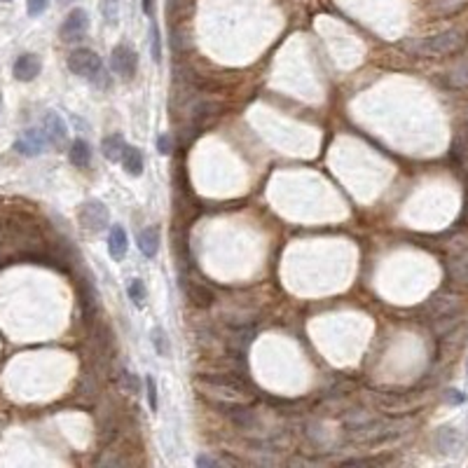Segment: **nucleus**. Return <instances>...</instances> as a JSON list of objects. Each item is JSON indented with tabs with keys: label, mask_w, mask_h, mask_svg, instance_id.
<instances>
[{
	"label": "nucleus",
	"mask_w": 468,
	"mask_h": 468,
	"mask_svg": "<svg viewBox=\"0 0 468 468\" xmlns=\"http://www.w3.org/2000/svg\"><path fill=\"white\" fill-rule=\"evenodd\" d=\"M342 424L347 428L349 442H356V445H382V442L405 435L408 428L412 426V421L401 419V417L380 419V417H370L368 412H347Z\"/></svg>",
	"instance_id": "obj_1"
},
{
	"label": "nucleus",
	"mask_w": 468,
	"mask_h": 468,
	"mask_svg": "<svg viewBox=\"0 0 468 468\" xmlns=\"http://www.w3.org/2000/svg\"><path fill=\"white\" fill-rule=\"evenodd\" d=\"M195 387L204 398L213 401L216 405H239V403H251L255 398L251 387L236 373L200 375L195 380Z\"/></svg>",
	"instance_id": "obj_2"
},
{
	"label": "nucleus",
	"mask_w": 468,
	"mask_h": 468,
	"mask_svg": "<svg viewBox=\"0 0 468 468\" xmlns=\"http://www.w3.org/2000/svg\"><path fill=\"white\" fill-rule=\"evenodd\" d=\"M461 309H464L461 295L442 291V293H435L424 305V316H426V321L433 325V330L438 332V335H445L447 330H452L454 325L459 323Z\"/></svg>",
	"instance_id": "obj_3"
},
{
	"label": "nucleus",
	"mask_w": 468,
	"mask_h": 468,
	"mask_svg": "<svg viewBox=\"0 0 468 468\" xmlns=\"http://www.w3.org/2000/svg\"><path fill=\"white\" fill-rule=\"evenodd\" d=\"M68 70L78 75V78L89 80L99 89H111L113 85L111 73L106 70L104 61H101V56L96 54L94 49H87V47L73 49V52L68 54Z\"/></svg>",
	"instance_id": "obj_4"
},
{
	"label": "nucleus",
	"mask_w": 468,
	"mask_h": 468,
	"mask_svg": "<svg viewBox=\"0 0 468 468\" xmlns=\"http://www.w3.org/2000/svg\"><path fill=\"white\" fill-rule=\"evenodd\" d=\"M464 45H466L464 31L450 29V31H442V33H435L431 38L405 42V49H410V52L417 56H452L461 52Z\"/></svg>",
	"instance_id": "obj_5"
},
{
	"label": "nucleus",
	"mask_w": 468,
	"mask_h": 468,
	"mask_svg": "<svg viewBox=\"0 0 468 468\" xmlns=\"http://www.w3.org/2000/svg\"><path fill=\"white\" fill-rule=\"evenodd\" d=\"M373 401H375L377 410L389 412V414L414 412V410L424 403L421 396H414V394H375Z\"/></svg>",
	"instance_id": "obj_6"
},
{
	"label": "nucleus",
	"mask_w": 468,
	"mask_h": 468,
	"mask_svg": "<svg viewBox=\"0 0 468 468\" xmlns=\"http://www.w3.org/2000/svg\"><path fill=\"white\" fill-rule=\"evenodd\" d=\"M78 220L80 225L87 229V232H104L108 227V220H111V213H108L106 204L99 200H87L78 211Z\"/></svg>",
	"instance_id": "obj_7"
},
{
	"label": "nucleus",
	"mask_w": 468,
	"mask_h": 468,
	"mask_svg": "<svg viewBox=\"0 0 468 468\" xmlns=\"http://www.w3.org/2000/svg\"><path fill=\"white\" fill-rule=\"evenodd\" d=\"M111 63H113L115 73L129 80V78H134V75H136V70H138V54H136V49H134L131 45L120 42L118 47L113 49Z\"/></svg>",
	"instance_id": "obj_8"
},
{
	"label": "nucleus",
	"mask_w": 468,
	"mask_h": 468,
	"mask_svg": "<svg viewBox=\"0 0 468 468\" xmlns=\"http://www.w3.org/2000/svg\"><path fill=\"white\" fill-rule=\"evenodd\" d=\"M89 31V15L85 10H73L68 12V17L63 19L61 29H59V35L63 42H78L82 40V35H85Z\"/></svg>",
	"instance_id": "obj_9"
},
{
	"label": "nucleus",
	"mask_w": 468,
	"mask_h": 468,
	"mask_svg": "<svg viewBox=\"0 0 468 468\" xmlns=\"http://www.w3.org/2000/svg\"><path fill=\"white\" fill-rule=\"evenodd\" d=\"M45 145H47V136L42 129H26L17 138L15 150L24 157H38L45 150Z\"/></svg>",
	"instance_id": "obj_10"
},
{
	"label": "nucleus",
	"mask_w": 468,
	"mask_h": 468,
	"mask_svg": "<svg viewBox=\"0 0 468 468\" xmlns=\"http://www.w3.org/2000/svg\"><path fill=\"white\" fill-rule=\"evenodd\" d=\"M253 335H255L253 325H239V328L227 330L225 344H227L229 354H232V356H243V354H246L248 344L253 342Z\"/></svg>",
	"instance_id": "obj_11"
},
{
	"label": "nucleus",
	"mask_w": 468,
	"mask_h": 468,
	"mask_svg": "<svg viewBox=\"0 0 468 468\" xmlns=\"http://www.w3.org/2000/svg\"><path fill=\"white\" fill-rule=\"evenodd\" d=\"M45 136H47V143H52L56 147H63V143H66L68 138V127L66 122H63L59 115H56L54 111H49L47 115H45Z\"/></svg>",
	"instance_id": "obj_12"
},
{
	"label": "nucleus",
	"mask_w": 468,
	"mask_h": 468,
	"mask_svg": "<svg viewBox=\"0 0 468 468\" xmlns=\"http://www.w3.org/2000/svg\"><path fill=\"white\" fill-rule=\"evenodd\" d=\"M40 70H42L40 56H38V54H22L15 61V68H12V73H15V78L19 82H31V80H35L38 75H40Z\"/></svg>",
	"instance_id": "obj_13"
},
{
	"label": "nucleus",
	"mask_w": 468,
	"mask_h": 468,
	"mask_svg": "<svg viewBox=\"0 0 468 468\" xmlns=\"http://www.w3.org/2000/svg\"><path fill=\"white\" fill-rule=\"evenodd\" d=\"M181 284L185 288V295H188V298L197 307H211V305H213L216 295H213V291H211V288L204 286L202 281H195V279H190L188 274H183Z\"/></svg>",
	"instance_id": "obj_14"
},
{
	"label": "nucleus",
	"mask_w": 468,
	"mask_h": 468,
	"mask_svg": "<svg viewBox=\"0 0 468 468\" xmlns=\"http://www.w3.org/2000/svg\"><path fill=\"white\" fill-rule=\"evenodd\" d=\"M120 162H122V166H124V171L129 176H140V174H143V166H145L143 152H140L136 145H124Z\"/></svg>",
	"instance_id": "obj_15"
},
{
	"label": "nucleus",
	"mask_w": 468,
	"mask_h": 468,
	"mask_svg": "<svg viewBox=\"0 0 468 468\" xmlns=\"http://www.w3.org/2000/svg\"><path fill=\"white\" fill-rule=\"evenodd\" d=\"M127 248H129V241H127V232L124 227L115 225L108 234V253H111L113 260H124Z\"/></svg>",
	"instance_id": "obj_16"
},
{
	"label": "nucleus",
	"mask_w": 468,
	"mask_h": 468,
	"mask_svg": "<svg viewBox=\"0 0 468 468\" xmlns=\"http://www.w3.org/2000/svg\"><path fill=\"white\" fill-rule=\"evenodd\" d=\"M68 159H70V164L78 166V169H87V166L92 164V147H89L87 140L75 138L73 143H70Z\"/></svg>",
	"instance_id": "obj_17"
},
{
	"label": "nucleus",
	"mask_w": 468,
	"mask_h": 468,
	"mask_svg": "<svg viewBox=\"0 0 468 468\" xmlns=\"http://www.w3.org/2000/svg\"><path fill=\"white\" fill-rule=\"evenodd\" d=\"M447 277L454 284L468 286V253L454 255V258L447 260Z\"/></svg>",
	"instance_id": "obj_18"
},
{
	"label": "nucleus",
	"mask_w": 468,
	"mask_h": 468,
	"mask_svg": "<svg viewBox=\"0 0 468 468\" xmlns=\"http://www.w3.org/2000/svg\"><path fill=\"white\" fill-rule=\"evenodd\" d=\"M138 248L145 258H155L159 251V229L157 227H143L138 232Z\"/></svg>",
	"instance_id": "obj_19"
},
{
	"label": "nucleus",
	"mask_w": 468,
	"mask_h": 468,
	"mask_svg": "<svg viewBox=\"0 0 468 468\" xmlns=\"http://www.w3.org/2000/svg\"><path fill=\"white\" fill-rule=\"evenodd\" d=\"M124 136L122 134H108V136L101 140V152L108 162H120L122 150H124Z\"/></svg>",
	"instance_id": "obj_20"
},
{
	"label": "nucleus",
	"mask_w": 468,
	"mask_h": 468,
	"mask_svg": "<svg viewBox=\"0 0 468 468\" xmlns=\"http://www.w3.org/2000/svg\"><path fill=\"white\" fill-rule=\"evenodd\" d=\"M461 435L454 431V428H440L438 435H435V445H438L440 452L445 454H452V452H459L461 450Z\"/></svg>",
	"instance_id": "obj_21"
},
{
	"label": "nucleus",
	"mask_w": 468,
	"mask_h": 468,
	"mask_svg": "<svg viewBox=\"0 0 468 468\" xmlns=\"http://www.w3.org/2000/svg\"><path fill=\"white\" fill-rule=\"evenodd\" d=\"M468 0H431V12L433 15H440V17H447V15H454L457 10H461Z\"/></svg>",
	"instance_id": "obj_22"
},
{
	"label": "nucleus",
	"mask_w": 468,
	"mask_h": 468,
	"mask_svg": "<svg viewBox=\"0 0 468 468\" xmlns=\"http://www.w3.org/2000/svg\"><path fill=\"white\" fill-rule=\"evenodd\" d=\"M118 387H120V391H124V394H131V396L140 394V380L134 373H129V370H120Z\"/></svg>",
	"instance_id": "obj_23"
},
{
	"label": "nucleus",
	"mask_w": 468,
	"mask_h": 468,
	"mask_svg": "<svg viewBox=\"0 0 468 468\" xmlns=\"http://www.w3.org/2000/svg\"><path fill=\"white\" fill-rule=\"evenodd\" d=\"M127 293H129V300L134 302V307L143 309V307H145V300H147V291H145L143 281H140V279H131V281H129V286H127Z\"/></svg>",
	"instance_id": "obj_24"
},
{
	"label": "nucleus",
	"mask_w": 468,
	"mask_h": 468,
	"mask_svg": "<svg viewBox=\"0 0 468 468\" xmlns=\"http://www.w3.org/2000/svg\"><path fill=\"white\" fill-rule=\"evenodd\" d=\"M447 82H450L452 87H468V59L457 63V66L447 73Z\"/></svg>",
	"instance_id": "obj_25"
},
{
	"label": "nucleus",
	"mask_w": 468,
	"mask_h": 468,
	"mask_svg": "<svg viewBox=\"0 0 468 468\" xmlns=\"http://www.w3.org/2000/svg\"><path fill=\"white\" fill-rule=\"evenodd\" d=\"M152 335V347H155V351L159 356L169 358L171 356V344H169V337H166V332L162 328H155L150 332Z\"/></svg>",
	"instance_id": "obj_26"
},
{
	"label": "nucleus",
	"mask_w": 468,
	"mask_h": 468,
	"mask_svg": "<svg viewBox=\"0 0 468 468\" xmlns=\"http://www.w3.org/2000/svg\"><path fill=\"white\" fill-rule=\"evenodd\" d=\"M150 49H152V61L155 63L162 61V35H159V26L155 24V19L150 22Z\"/></svg>",
	"instance_id": "obj_27"
},
{
	"label": "nucleus",
	"mask_w": 468,
	"mask_h": 468,
	"mask_svg": "<svg viewBox=\"0 0 468 468\" xmlns=\"http://www.w3.org/2000/svg\"><path fill=\"white\" fill-rule=\"evenodd\" d=\"M101 15H104V19L111 26H115L118 24V0H104L101 3Z\"/></svg>",
	"instance_id": "obj_28"
},
{
	"label": "nucleus",
	"mask_w": 468,
	"mask_h": 468,
	"mask_svg": "<svg viewBox=\"0 0 468 468\" xmlns=\"http://www.w3.org/2000/svg\"><path fill=\"white\" fill-rule=\"evenodd\" d=\"M145 387H147V403H150V410L155 412V410H157V382H155V377L147 375L145 377Z\"/></svg>",
	"instance_id": "obj_29"
},
{
	"label": "nucleus",
	"mask_w": 468,
	"mask_h": 468,
	"mask_svg": "<svg viewBox=\"0 0 468 468\" xmlns=\"http://www.w3.org/2000/svg\"><path fill=\"white\" fill-rule=\"evenodd\" d=\"M49 8V0H26V10L31 17H40Z\"/></svg>",
	"instance_id": "obj_30"
},
{
	"label": "nucleus",
	"mask_w": 468,
	"mask_h": 468,
	"mask_svg": "<svg viewBox=\"0 0 468 468\" xmlns=\"http://www.w3.org/2000/svg\"><path fill=\"white\" fill-rule=\"evenodd\" d=\"M157 150L159 155H171V150H174V138H171V134H162V136L157 138Z\"/></svg>",
	"instance_id": "obj_31"
},
{
	"label": "nucleus",
	"mask_w": 468,
	"mask_h": 468,
	"mask_svg": "<svg viewBox=\"0 0 468 468\" xmlns=\"http://www.w3.org/2000/svg\"><path fill=\"white\" fill-rule=\"evenodd\" d=\"M140 8H143L145 15L152 19V15H155V12H152L155 10V0H140Z\"/></svg>",
	"instance_id": "obj_32"
},
{
	"label": "nucleus",
	"mask_w": 468,
	"mask_h": 468,
	"mask_svg": "<svg viewBox=\"0 0 468 468\" xmlns=\"http://www.w3.org/2000/svg\"><path fill=\"white\" fill-rule=\"evenodd\" d=\"M464 398H466V396L461 394V391H454V389L447 391V401H450V403H464Z\"/></svg>",
	"instance_id": "obj_33"
},
{
	"label": "nucleus",
	"mask_w": 468,
	"mask_h": 468,
	"mask_svg": "<svg viewBox=\"0 0 468 468\" xmlns=\"http://www.w3.org/2000/svg\"><path fill=\"white\" fill-rule=\"evenodd\" d=\"M218 459H211V457H197V466H216Z\"/></svg>",
	"instance_id": "obj_34"
},
{
	"label": "nucleus",
	"mask_w": 468,
	"mask_h": 468,
	"mask_svg": "<svg viewBox=\"0 0 468 468\" xmlns=\"http://www.w3.org/2000/svg\"><path fill=\"white\" fill-rule=\"evenodd\" d=\"M0 106H3V94H0Z\"/></svg>",
	"instance_id": "obj_35"
},
{
	"label": "nucleus",
	"mask_w": 468,
	"mask_h": 468,
	"mask_svg": "<svg viewBox=\"0 0 468 468\" xmlns=\"http://www.w3.org/2000/svg\"><path fill=\"white\" fill-rule=\"evenodd\" d=\"M3 3H10V0H3Z\"/></svg>",
	"instance_id": "obj_36"
},
{
	"label": "nucleus",
	"mask_w": 468,
	"mask_h": 468,
	"mask_svg": "<svg viewBox=\"0 0 468 468\" xmlns=\"http://www.w3.org/2000/svg\"><path fill=\"white\" fill-rule=\"evenodd\" d=\"M63 3H70V0H63Z\"/></svg>",
	"instance_id": "obj_37"
}]
</instances>
